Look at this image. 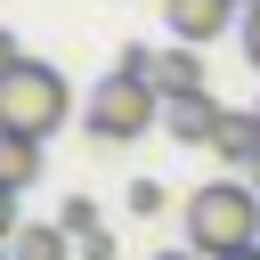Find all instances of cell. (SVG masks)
Instances as JSON below:
<instances>
[{"instance_id":"1","label":"cell","mask_w":260,"mask_h":260,"mask_svg":"<svg viewBox=\"0 0 260 260\" xmlns=\"http://www.w3.org/2000/svg\"><path fill=\"white\" fill-rule=\"evenodd\" d=\"M260 244V187L244 171H219L187 195V252L195 260H228V252H252Z\"/></svg>"},{"instance_id":"2","label":"cell","mask_w":260,"mask_h":260,"mask_svg":"<svg viewBox=\"0 0 260 260\" xmlns=\"http://www.w3.org/2000/svg\"><path fill=\"white\" fill-rule=\"evenodd\" d=\"M146 57L154 49H130L98 89H89V138H106V146H122V138H146L154 122H162V98H154V81H146Z\"/></svg>"},{"instance_id":"3","label":"cell","mask_w":260,"mask_h":260,"mask_svg":"<svg viewBox=\"0 0 260 260\" xmlns=\"http://www.w3.org/2000/svg\"><path fill=\"white\" fill-rule=\"evenodd\" d=\"M65 114H73V89H65V73L57 65H41V57H24V65H8L0 73V130H16V138H57L65 130Z\"/></svg>"},{"instance_id":"4","label":"cell","mask_w":260,"mask_h":260,"mask_svg":"<svg viewBox=\"0 0 260 260\" xmlns=\"http://www.w3.org/2000/svg\"><path fill=\"white\" fill-rule=\"evenodd\" d=\"M146 81H154V98H162V106H179V98H203V49H195V41H171V49H154V57H146Z\"/></svg>"},{"instance_id":"5","label":"cell","mask_w":260,"mask_h":260,"mask_svg":"<svg viewBox=\"0 0 260 260\" xmlns=\"http://www.w3.org/2000/svg\"><path fill=\"white\" fill-rule=\"evenodd\" d=\"M162 16H171V32H179V41H195V49H203V41H219L228 24H244V8H236V0H162Z\"/></svg>"},{"instance_id":"6","label":"cell","mask_w":260,"mask_h":260,"mask_svg":"<svg viewBox=\"0 0 260 260\" xmlns=\"http://www.w3.org/2000/svg\"><path fill=\"white\" fill-rule=\"evenodd\" d=\"M211 154H219L228 171H252V162H260V114H252V106H244V114L228 106L219 130H211Z\"/></svg>"},{"instance_id":"7","label":"cell","mask_w":260,"mask_h":260,"mask_svg":"<svg viewBox=\"0 0 260 260\" xmlns=\"http://www.w3.org/2000/svg\"><path fill=\"white\" fill-rule=\"evenodd\" d=\"M219 114H228V106H219L211 89H203V98H179V106H162V122H171V138H179V146H211Z\"/></svg>"},{"instance_id":"8","label":"cell","mask_w":260,"mask_h":260,"mask_svg":"<svg viewBox=\"0 0 260 260\" xmlns=\"http://www.w3.org/2000/svg\"><path fill=\"white\" fill-rule=\"evenodd\" d=\"M81 244L57 228V219H32V228H16V244H8V260H73Z\"/></svg>"},{"instance_id":"9","label":"cell","mask_w":260,"mask_h":260,"mask_svg":"<svg viewBox=\"0 0 260 260\" xmlns=\"http://www.w3.org/2000/svg\"><path fill=\"white\" fill-rule=\"evenodd\" d=\"M41 179V138H16V130H0V187L8 195H24Z\"/></svg>"},{"instance_id":"10","label":"cell","mask_w":260,"mask_h":260,"mask_svg":"<svg viewBox=\"0 0 260 260\" xmlns=\"http://www.w3.org/2000/svg\"><path fill=\"white\" fill-rule=\"evenodd\" d=\"M57 228H65L73 244H81V236H98V203H89V195H65V211H57Z\"/></svg>"},{"instance_id":"11","label":"cell","mask_w":260,"mask_h":260,"mask_svg":"<svg viewBox=\"0 0 260 260\" xmlns=\"http://www.w3.org/2000/svg\"><path fill=\"white\" fill-rule=\"evenodd\" d=\"M162 195H171V187H162V179H138V187H130V211H138V219H146V211H162Z\"/></svg>"},{"instance_id":"12","label":"cell","mask_w":260,"mask_h":260,"mask_svg":"<svg viewBox=\"0 0 260 260\" xmlns=\"http://www.w3.org/2000/svg\"><path fill=\"white\" fill-rule=\"evenodd\" d=\"M236 41H244V57H252V73H260V0L244 8V24H236Z\"/></svg>"},{"instance_id":"13","label":"cell","mask_w":260,"mask_h":260,"mask_svg":"<svg viewBox=\"0 0 260 260\" xmlns=\"http://www.w3.org/2000/svg\"><path fill=\"white\" fill-rule=\"evenodd\" d=\"M16 228H24V219H16V195H8V187H0V252H8V244H16Z\"/></svg>"},{"instance_id":"14","label":"cell","mask_w":260,"mask_h":260,"mask_svg":"<svg viewBox=\"0 0 260 260\" xmlns=\"http://www.w3.org/2000/svg\"><path fill=\"white\" fill-rule=\"evenodd\" d=\"M8 65H24V49H16V32L0 24V73H8Z\"/></svg>"},{"instance_id":"15","label":"cell","mask_w":260,"mask_h":260,"mask_svg":"<svg viewBox=\"0 0 260 260\" xmlns=\"http://www.w3.org/2000/svg\"><path fill=\"white\" fill-rule=\"evenodd\" d=\"M154 260H195V252H154Z\"/></svg>"},{"instance_id":"16","label":"cell","mask_w":260,"mask_h":260,"mask_svg":"<svg viewBox=\"0 0 260 260\" xmlns=\"http://www.w3.org/2000/svg\"><path fill=\"white\" fill-rule=\"evenodd\" d=\"M228 260H260V244H252V252H228Z\"/></svg>"},{"instance_id":"17","label":"cell","mask_w":260,"mask_h":260,"mask_svg":"<svg viewBox=\"0 0 260 260\" xmlns=\"http://www.w3.org/2000/svg\"><path fill=\"white\" fill-rule=\"evenodd\" d=\"M244 179H252V187H260V162H252V171H244Z\"/></svg>"},{"instance_id":"18","label":"cell","mask_w":260,"mask_h":260,"mask_svg":"<svg viewBox=\"0 0 260 260\" xmlns=\"http://www.w3.org/2000/svg\"><path fill=\"white\" fill-rule=\"evenodd\" d=\"M252 114H260V98H252Z\"/></svg>"},{"instance_id":"19","label":"cell","mask_w":260,"mask_h":260,"mask_svg":"<svg viewBox=\"0 0 260 260\" xmlns=\"http://www.w3.org/2000/svg\"><path fill=\"white\" fill-rule=\"evenodd\" d=\"M236 8H252V0H236Z\"/></svg>"},{"instance_id":"20","label":"cell","mask_w":260,"mask_h":260,"mask_svg":"<svg viewBox=\"0 0 260 260\" xmlns=\"http://www.w3.org/2000/svg\"><path fill=\"white\" fill-rule=\"evenodd\" d=\"M0 260H8V252H0Z\"/></svg>"}]
</instances>
